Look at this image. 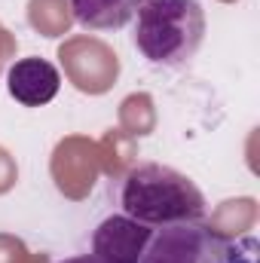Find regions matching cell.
<instances>
[{
    "mask_svg": "<svg viewBox=\"0 0 260 263\" xmlns=\"http://www.w3.org/2000/svg\"><path fill=\"white\" fill-rule=\"evenodd\" d=\"M123 214L144 227L205 220V196L187 175L162 162H144L123 181Z\"/></svg>",
    "mask_w": 260,
    "mask_h": 263,
    "instance_id": "1",
    "label": "cell"
},
{
    "mask_svg": "<svg viewBox=\"0 0 260 263\" xmlns=\"http://www.w3.org/2000/svg\"><path fill=\"white\" fill-rule=\"evenodd\" d=\"M135 46L150 65H190L205 40L199 0H147L135 15Z\"/></svg>",
    "mask_w": 260,
    "mask_h": 263,
    "instance_id": "2",
    "label": "cell"
},
{
    "mask_svg": "<svg viewBox=\"0 0 260 263\" xmlns=\"http://www.w3.org/2000/svg\"><path fill=\"white\" fill-rule=\"evenodd\" d=\"M138 263H230V245L205 220H184L156 227Z\"/></svg>",
    "mask_w": 260,
    "mask_h": 263,
    "instance_id": "3",
    "label": "cell"
},
{
    "mask_svg": "<svg viewBox=\"0 0 260 263\" xmlns=\"http://www.w3.org/2000/svg\"><path fill=\"white\" fill-rule=\"evenodd\" d=\"M153 227L132 220L129 214H110L92 233V254L107 263H138Z\"/></svg>",
    "mask_w": 260,
    "mask_h": 263,
    "instance_id": "4",
    "label": "cell"
},
{
    "mask_svg": "<svg viewBox=\"0 0 260 263\" xmlns=\"http://www.w3.org/2000/svg\"><path fill=\"white\" fill-rule=\"evenodd\" d=\"M59 86H62V77H59L55 65H49L46 59H22L6 73L9 95L25 107L49 104L59 95Z\"/></svg>",
    "mask_w": 260,
    "mask_h": 263,
    "instance_id": "5",
    "label": "cell"
},
{
    "mask_svg": "<svg viewBox=\"0 0 260 263\" xmlns=\"http://www.w3.org/2000/svg\"><path fill=\"white\" fill-rule=\"evenodd\" d=\"M147 0H70L73 18L89 31L126 28Z\"/></svg>",
    "mask_w": 260,
    "mask_h": 263,
    "instance_id": "6",
    "label": "cell"
},
{
    "mask_svg": "<svg viewBox=\"0 0 260 263\" xmlns=\"http://www.w3.org/2000/svg\"><path fill=\"white\" fill-rule=\"evenodd\" d=\"M62 263H107V260H101V257H95V254H77V257H67V260Z\"/></svg>",
    "mask_w": 260,
    "mask_h": 263,
    "instance_id": "7",
    "label": "cell"
}]
</instances>
